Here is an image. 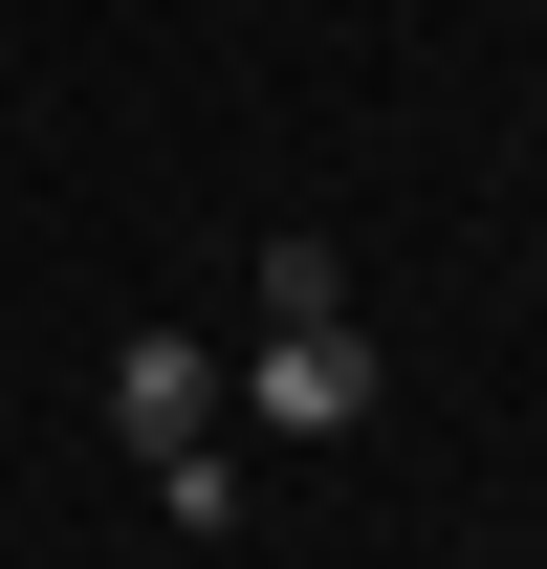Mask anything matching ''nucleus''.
Instances as JSON below:
<instances>
[{"label":"nucleus","mask_w":547,"mask_h":569,"mask_svg":"<svg viewBox=\"0 0 547 569\" xmlns=\"http://www.w3.org/2000/svg\"><path fill=\"white\" fill-rule=\"evenodd\" d=\"M241 284H263V329H329V307H350V241H307V219H285Z\"/></svg>","instance_id":"7ed1b4c3"},{"label":"nucleus","mask_w":547,"mask_h":569,"mask_svg":"<svg viewBox=\"0 0 547 569\" xmlns=\"http://www.w3.org/2000/svg\"><path fill=\"white\" fill-rule=\"evenodd\" d=\"M110 438H132L153 482H176V460H219V372H198V329H132V351H110Z\"/></svg>","instance_id":"f257e3e1"},{"label":"nucleus","mask_w":547,"mask_h":569,"mask_svg":"<svg viewBox=\"0 0 547 569\" xmlns=\"http://www.w3.org/2000/svg\"><path fill=\"white\" fill-rule=\"evenodd\" d=\"M263 417L285 438H372V329H350V307L329 329H263Z\"/></svg>","instance_id":"f03ea898"}]
</instances>
